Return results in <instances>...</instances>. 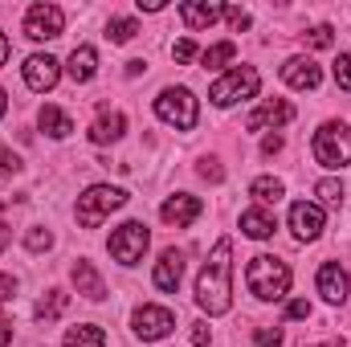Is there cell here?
<instances>
[{
	"label": "cell",
	"mask_w": 351,
	"mask_h": 347,
	"mask_svg": "<svg viewBox=\"0 0 351 347\" xmlns=\"http://www.w3.org/2000/svg\"><path fill=\"white\" fill-rule=\"evenodd\" d=\"M172 58L184 66V62H196V58H200V49H196V41H192V37H184V41H176V45H172Z\"/></svg>",
	"instance_id": "obj_32"
},
{
	"label": "cell",
	"mask_w": 351,
	"mask_h": 347,
	"mask_svg": "<svg viewBox=\"0 0 351 347\" xmlns=\"http://www.w3.org/2000/svg\"><path fill=\"white\" fill-rule=\"evenodd\" d=\"M306 347H348V344H343V339L335 335V339H323V344H306Z\"/></svg>",
	"instance_id": "obj_45"
},
{
	"label": "cell",
	"mask_w": 351,
	"mask_h": 347,
	"mask_svg": "<svg viewBox=\"0 0 351 347\" xmlns=\"http://www.w3.org/2000/svg\"><path fill=\"white\" fill-rule=\"evenodd\" d=\"M4 110H8V94L0 90V119H4Z\"/></svg>",
	"instance_id": "obj_46"
},
{
	"label": "cell",
	"mask_w": 351,
	"mask_h": 347,
	"mask_svg": "<svg viewBox=\"0 0 351 347\" xmlns=\"http://www.w3.org/2000/svg\"><path fill=\"white\" fill-rule=\"evenodd\" d=\"M127 204V192L123 188H114V184H90L86 192L78 196V225L82 229H98L114 208H123Z\"/></svg>",
	"instance_id": "obj_4"
},
{
	"label": "cell",
	"mask_w": 351,
	"mask_h": 347,
	"mask_svg": "<svg viewBox=\"0 0 351 347\" xmlns=\"http://www.w3.org/2000/svg\"><path fill=\"white\" fill-rule=\"evenodd\" d=\"M25 246H29L33 254H41V250H49V246H53V233H49V229H41V225H33V229L25 233Z\"/></svg>",
	"instance_id": "obj_29"
},
{
	"label": "cell",
	"mask_w": 351,
	"mask_h": 347,
	"mask_svg": "<svg viewBox=\"0 0 351 347\" xmlns=\"http://www.w3.org/2000/svg\"><path fill=\"white\" fill-rule=\"evenodd\" d=\"M254 339H258V347H286L282 327H258V331H254Z\"/></svg>",
	"instance_id": "obj_30"
},
{
	"label": "cell",
	"mask_w": 351,
	"mask_h": 347,
	"mask_svg": "<svg viewBox=\"0 0 351 347\" xmlns=\"http://www.w3.org/2000/svg\"><path fill=\"white\" fill-rule=\"evenodd\" d=\"M196 302L204 315H229L233 311V241L221 237L196 278Z\"/></svg>",
	"instance_id": "obj_1"
},
{
	"label": "cell",
	"mask_w": 351,
	"mask_h": 347,
	"mask_svg": "<svg viewBox=\"0 0 351 347\" xmlns=\"http://www.w3.org/2000/svg\"><path fill=\"white\" fill-rule=\"evenodd\" d=\"M262 152H265V156L282 152V135H265V139H262Z\"/></svg>",
	"instance_id": "obj_40"
},
{
	"label": "cell",
	"mask_w": 351,
	"mask_h": 347,
	"mask_svg": "<svg viewBox=\"0 0 351 347\" xmlns=\"http://www.w3.org/2000/svg\"><path fill=\"white\" fill-rule=\"evenodd\" d=\"M180 278H184V258L176 254V250H164L160 261H156V274H152V282L160 286V290H180Z\"/></svg>",
	"instance_id": "obj_17"
},
{
	"label": "cell",
	"mask_w": 351,
	"mask_h": 347,
	"mask_svg": "<svg viewBox=\"0 0 351 347\" xmlns=\"http://www.w3.org/2000/svg\"><path fill=\"white\" fill-rule=\"evenodd\" d=\"M176 327V315L168 307H156V302H143L135 315H131V331L143 339V344H156V339H168Z\"/></svg>",
	"instance_id": "obj_8"
},
{
	"label": "cell",
	"mask_w": 351,
	"mask_h": 347,
	"mask_svg": "<svg viewBox=\"0 0 351 347\" xmlns=\"http://www.w3.org/2000/svg\"><path fill=\"white\" fill-rule=\"evenodd\" d=\"M21 168H25V164H21V156H16V152H8V147H0V176H16Z\"/></svg>",
	"instance_id": "obj_35"
},
{
	"label": "cell",
	"mask_w": 351,
	"mask_h": 347,
	"mask_svg": "<svg viewBox=\"0 0 351 347\" xmlns=\"http://www.w3.org/2000/svg\"><path fill=\"white\" fill-rule=\"evenodd\" d=\"M66 74H70L74 82H90V78L98 74V53H94V45H78V49L70 53Z\"/></svg>",
	"instance_id": "obj_20"
},
{
	"label": "cell",
	"mask_w": 351,
	"mask_h": 347,
	"mask_svg": "<svg viewBox=\"0 0 351 347\" xmlns=\"http://www.w3.org/2000/svg\"><path fill=\"white\" fill-rule=\"evenodd\" d=\"M147 246H152V233H147L143 221H123V225L110 233V241H106L110 258L119 261V265H135V261H143Z\"/></svg>",
	"instance_id": "obj_7"
},
{
	"label": "cell",
	"mask_w": 351,
	"mask_h": 347,
	"mask_svg": "<svg viewBox=\"0 0 351 347\" xmlns=\"http://www.w3.org/2000/svg\"><path fill=\"white\" fill-rule=\"evenodd\" d=\"M233 58H237V45H233V41H217V45H208V49L200 53L204 66H229Z\"/></svg>",
	"instance_id": "obj_25"
},
{
	"label": "cell",
	"mask_w": 351,
	"mask_h": 347,
	"mask_svg": "<svg viewBox=\"0 0 351 347\" xmlns=\"http://www.w3.org/2000/svg\"><path fill=\"white\" fill-rule=\"evenodd\" d=\"M8 53H12V49H8V37H4V33H0V66H4V62H8Z\"/></svg>",
	"instance_id": "obj_44"
},
{
	"label": "cell",
	"mask_w": 351,
	"mask_h": 347,
	"mask_svg": "<svg viewBox=\"0 0 351 347\" xmlns=\"http://www.w3.org/2000/svg\"><path fill=\"white\" fill-rule=\"evenodd\" d=\"M274 229H278V221H274L265 208H245V213H241V233H245V237L265 241V237H274Z\"/></svg>",
	"instance_id": "obj_21"
},
{
	"label": "cell",
	"mask_w": 351,
	"mask_h": 347,
	"mask_svg": "<svg viewBox=\"0 0 351 347\" xmlns=\"http://www.w3.org/2000/svg\"><path fill=\"white\" fill-rule=\"evenodd\" d=\"M8 344H12V323L0 315V347H8Z\"/></svg>",
	"instance_id": "obj_41"
},
{
	"label": "cell",
	"mask_w": 351,
	"mask_h": 347,
	"mask_svg": "<svg viewBox=\"0 0 351 347\" xmlns=\"http://www.w3.org/2000/svg\"><path fill=\"white\" fill-rule=\"evenodd\" d=\"M250 196L262 200V204H278V200L286 196V184H282L278 176H258V180L250 184Z\"/></svg>",
	"instance_id": "obj_24"
},
{
	"label": "cell",
	"mask_w": 351,
	"mask_h": 347,
	"mask_svg": "<svg viewBox=\"0 0 351 347\" xmlns=\"http://www.w3.org/2000/svg\"><path fill=\"white\" fill-rule=\"evenodd\" d=\"M37 123H41V131H45L49 139H66V135L74 131V119H70L66 110H58V106H41Z\"/></svg>",
	"instance_id": "obj_22"
},
{
	"label": "cell",
	"mask_w": 351,
	"mask_h": 347,
	"mask_svg": "<svg viewBox=\"0 0 351 347\" xmlns=\"http://www.w3.org/2000/svg\"><path fill=\"white\" fill-rule=\"evenodd\" d=\"M200 213H204L200 196H188V192H176V196H168V200L160 204V217H164L168 225H176V229H188Z\"/></svg>",
	"instance_id": "obj_13"
},
{
	"label": "cell",
	"mask_w": 351,
	"mask_h": 347,
	"mask_svg": "<svg viewBox=\"0 0 351 347\" xmlns=\"http://www.w3.org/2000/svg\"><path fill=\"white\" fill-rule=\"evenodd\" d=\"M311 152H315V160H319L323 168H331V172H343V168L351 164V127H348V123H339V119L323 123V127L315 131V143H311Z\"/></svg>",
	"instance_id": "obj_3"
},
{
	"label": "cell",
	"mask_w": 351,
	"mask_h": 347,
	"mask_svg": "<svg viewBox=\"0 0 351 347\" xmlns=\"http://www.w3.org/2000/svg\"><path fill=\"white\" fill-rule=\"evenodd\" d=\"M258 90H262V74L254 70V66H233L225 78H217L213 86H208V98H213V106H233V102H245V98H258Z\"/></svg>",
	"instance_id": "obj_6"
},
{
	"label": "cell",
	"mask_w": 351,
	"mask_h": 347,
	"mask_svg": "<svg viewBox=\"0 0 351 347\" xmlns=\"http://www.w3.org/2000/svg\"><path fill=\"white\" fill-rule=\"evenodd\" d=\"M62 311H66V294H62V290H49V294H45L41 302H37V319H41V323L58 319Z\"/></svg>",
	"instance_id": "obj_28"
},
{
	"label": "cell",
	"mask_w": 351,
	"mask_h": 347,
	"mask_svg": "<svg viewBox=\"0 0 351 347\" xmlns=\"http://www.w3.org/2000/svg\"><path fill=\"white\" fill-rule=\"evenodd\" d=\"M139 8H143V12H160V8H164V0H139Z\"/></svg>",
	"instance_id": "obj_43"
},
{
	"label": "cell",
	"mask_w": 351,
	"mask_h": 347,
	"mask_svg": "<svg viewBox=\"0 0 351 347\" xmlns=\"http://www.w3.org/2000/svg\"><path fill=\"white\" fill-rule=\"evenodd\" d=\"M123 131H127V115H119V110L98 115V119H94V127H90V143H119V139H123Z\"/></svg>",
	"instance_id": "obj_19"
},
{
	"label": "cell",
	"mask_w": 351,
	"mask_h": 347,
	"mask_svg": "<svg viewBox=\"0 0 351 347\" xmlns=\"http://www.w3.org/2000/svg\"><path fill=\"white\" fill-rule=\"evenodd\" d=\"M156 115L176 131H192L196 119H200V102L188 86H164L156 94Z\"/></svg>",
	"instance_id": "obj_5"
},
{
	"label": "cell",
	"mask_w": 351,
	"mask_h": 347,
	"mask_svg": "<svg viewBox=\"0 0 351 347\" xmlns=\"http://www.w3.org/2000/svg\"><path fill=\"white\" fill-rule=\"evenodd\" d=\"M323 225H327L323 204H315V200H298V204H290V229H294L298 241H319V237H323Z\"/></svg>",
	"instance_id": "obj_10"
},
{
	"label": "cell",
	"mask_w": 351,
	"mask_h": 347,
	"mask_svg": "<svg viewBox=\"0 0 351 347\" xmlns=\"http://www.w3.org/2000/svg\"><path fill=\"white\" fill-rule=\"evenodd\" d=\"M135 33H139V25H135L131 16H114V21L106 25V37H110L114 45H127V41H131Z\"/></svg>",
	"instance_id": "obj_26"
},
{
	"label": "cell",
	"mask_w": 351,
	"mask_h": 347,
	"mask_svg": "<svg viewBox=\"0 0 351 347\" xmlns=\"http://www.w3.org/2000/svg\"><path fill=\"white\" fill-rule=\"evenodd\" d=\"M286 315H290V319H311V302H306V298H294V302L286 307Z\"/></svg>",
	"instance_id": "obj_37"
},
{
	"label": "cell",
	"mask_w": 351,
	"mask_h": 347,
	"mask_svg": "<svg viewBox=\"0 0 351 347\" xmlns=\"http://www.w3.org/2000/svg\"><path fill=\"white\" fill-rule=\"evenodd\" d=\"M282 82L290 90H315L323 82V70H319L311 58H290V62L282 66Z\"/></svg>",
	"instance_id": "obj_14"
},
{
	"label": "cell",
	"mask_w": 351,
	"mask_h": 347,
	"mask_svg": "<svg viewBox=\"0 0 351 347\" xmlns=\"http://www.w3.org/2000/svg\"><path fill=\"white\" fill-rule=\"evenodd\" d=\"M208 344H213L208 323H192V347H208Z\"/></svg>",
	"instance_id": "obj_36"
},
{
	"label": "cell",
	"mask_w": 351,
	"mask_h": 347,
	"mask_svg": "<svg viewBox=\"0 0 351 347\" xmlns=\"http://www.w3.org/2000/svg\"><path fill=\"white\" fill-rule=\"evenodd\" d=\"M315 196H319L327 208H339L348 192H343V184H339V180H319V184H315Z\"/></svg>",
	"instance_id": "obj_27"
},
{
	"label": "cell",
	"mask_w": 351,
	"mask_h": 347,
	"mask_svg": "<svg viewBox=\"0 0 351 347\" xmlns=\"http://www.w3.org/2000/svg\"><path fill=\"white\" fill-rule=\"evenodd\" d=\"M335 86L351 94V49L348 53H339V62H335Z\"/></svg>",
	"instance_id": "obj_31"
},
{
	"label": "cell",
	"mask_w": 351,
	"mask_h": 347,
	"mask_svg": "<svg viewBox=\"0 0 351 347\" xmlns=\"http://www.w3.org/2000/svg\"><path fill=\"white\" fill-rule=\"evenodd\" d=\"M245 282H250L254 298H262V302H282V298L290 294L294 274H290V265H286L282 258H274V254H258V258H250Z\"/></svg>",
	"instance_id": "obj_2"
},
{
	"label": "cell",
	"mask_w": 351,
	"mask_h": 347,
	"mask_svg": "<svg viewBox=\"0 0 351 347\" xmlns=\"http://www.w3.org/2000/svg\"><path fill=\"white\" fill-rule=\"evenodd\" d=\"M311 45H315V49H331V45H335V29H331V25H315V29H311Z\"/></svg>",
	"instance_id": "obj_34"
},
{
	"label": "cell",
	"mask_w": 351,
	"mask_h": 347,
	"mask_svg": "<svg viewBox=\"0 0 351 347\" xmlns=\"http://www.w3.org/2000/svg\"><path fill=\"white\" fill-rule=\"evenodd\" d=\"M319 294H323V302H331V307H343V302H348L351 278L339 261H323V265H319Z\"/></svg>",
	"instance_id": "obj_12"
},
{
	"label": "cell",
	"mask_w": 351,
	"mask_h": 347,
	"mask_svg": "<svg viewBox=\"0 0 351 347\" xmlns=\"http://www.w3.org/2000/svg\"><path fill=\"white\" fill-rule=\"evenodd\" d=\"M180 16L188 29H208L225 16V4H213V0H184L180 4Z\"/></svg>",
	"instance_id": "obj_16"
},
{
	"label": "cell",
	"mask_w": 351,
	"mask_h": 347,
	"mask_svg": "<svg viewBox=\"0 0 351 347\" xmlns=\"http://www.w3.org/2000/svg\"><path fill=\"white\" fill-rule=\"evenodd\" d=\"M225 21H229V25H233V29H237V33H241V29H250V25H254V16H250V12H245V8H237V4H225Z\"/></svg>",
	"instance_id": "obj_33"
},
{
	"label": "cell",
	"mask_w": 351,
	"mask_h": 347,
	"mask_svg": "<svg viewBox=\"0 0 351 347\" xmlns=\"http://www.w3.org/2000/svg\"><path fill=\"white\" fill-rule=\"evenodd\" d=\"M200 176H204V180H213V184H217V180H225V172L217 168V160H204V164H200Z\"/></svg>",
	"instance_id": "obj_39"
},
{
	"label": "cell",
	"mask_w": 351,
	"mask_h": 347,
	"mask_svg": "<svg viewBox=\"0 0 351 347\" xmlns=\"http://www.w3.org/2000/svg\"><path fill=\"white\" fill-rule=\"evenodd\" d=\"M8 246H12V229H8V225H0V254H4Z\"/></svg>",
	"instance_id": "obj_42"
},
{
	"label": "cell",
	"mask_w": 351,
	"mask_h": 347,
	"mask_svg": "<svg viewBox=\"0 0 351 347\" xmlns=\"http://www.w3.org/2000/svg\"><path fill=\"white\" fill-rule=\"evenodd\" d=\"M62 29H66V12L58 4L41 0L25 12V37H33V41H53V37H62Z\"/></svg>",
	"instance_id": "obj_9"
},
{
	"label": "cell",
	"mask_w": 351,
	"mask_h": 347,
	"mask_svg": "<svg viewBox=\"0 0 351 347\" xmlns=\"http://www.w3.org/2000/svg\"><path fill=\"white\" fill-rule=\"evenodd\" d=\"M70 278H74V286H78V294L90 298V302H98V298H106V286H102V274L90 265L86 258L74 261V270H70Z\"/></svg>",
	"instance_id": "obj_18"
},
{
	"label": "cell",
	"mask_w": 351,
	"mask_h": 347,
	"mask_svg": "<svg viewBox=\"0 0 351 347\" xmlns=\"http://www.w3.org/2000/svg\"><path fill=\"white\" fill-rule=\"evenodd\" d=\"M21 74H25V86H29V90L45 94V90L58 86V78H62V62H58V58H49V53H33V58H25Z\"/></svg>",
	"instance_id": "obj_11"
},
{
	"label": "cell",
	"mask_w": 351,
	"mask_h": 347,
	"mask_svg": "<svg viewBox=\"0 0 351 347\" xmlns=\"http://www.w3.org/2000/svg\"><path fill=\"white\" fill-rule=\"evenodd\" d=\"M62 347H106V331L98 323H82V327H70Z\"/></svg>",
	"instance_id": "obj_23"
},
{
	"label": "cell",
	"mask_w": 351,
	"mask_h": 347,
	"mask_svg": "<svg viewBox=\"0 0 351 347\" xmlns=\"http://www.w3.org/2000/svg\"><path fill=\"white\" fill-rule=\"evenodd\" d=\"M16 294V278L12 274H0V302H8Z\"/></svg>",
	"instance_id": "obj_38"
},
{
	"label": "cell",
	"mask_w": 351,
	"mask_h": 347,
	"mask_svg": "<svg viewBox=\"0 0 351 347\" xmlns=\"http://www.w3.org/2000/svg\"><path fill=\"white\" fill-rule=\"evenodd\" d=\"M290 119H294V106L282 102V98H269V102H262V106L245 119V127H250V131H262V127H286Z\"/></svg>",
	"instance_id": "obj_15"
}]
</instances>
